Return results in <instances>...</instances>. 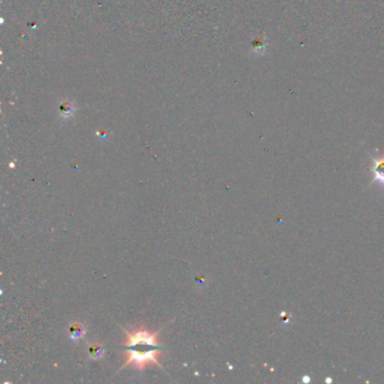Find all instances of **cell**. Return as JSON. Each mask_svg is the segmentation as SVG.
Segmentation results:
<instances>
[{"mask_svg":"<svg viewBox=\"0 0 384 384\" xmlns=\"http://www.w3.org/2000/svg\"><path fill=\"white\" fill-rule=\"evenodd\" d=\"M88 354L93 360H101V358L104 356V348L100 345V344L95 343L93 345L89 346Z\"/></svg>","mask_w":384,"mask_h":384,"instance_id":"5","label":"cell"},{"mask_svg":"<svg viewBox=\"0 0 384 384\" xmlns=\"http://www.w3.org/2000/svg\"><path fill=\"white\" fill-rule=\"evenodd\" d=\"M124 334H125V340L122 343V345L129 347V348L137 346H149L160 348L158 332L149 331L143 325L134 328L133 331L124 330Z\"/></svg>","mask_w":384,"mask_h":384,"instance_id":"2","label":"cell"},{"mask_svg":"<svg viewBox=\"0 0 384 384\" xmlns=\"http://www.w3.org/2000/svg\"><path fill=\"white\" fill-rule=\"evenodd\" d=\"M127 353H129V355H127V358L122 368L131 365L133 368L141 371V369H144L151 364H155L160 368L162 367V364L158 362L159 355L162 353V350L160 348L142 350L132 347V348H127Z\"/></svg>","mask_w":384,"mask_h":384,"instance_id":"1","label":"cell"},{"mask_svg":"<svg viewBox=\"0 0 384 384\" xmlns=\"http://www.w3.org/2000/svg\"><path fill=\"white\" fill-rule=\"evenodd\" d=\"M71 109H72V107H71L70 105H68V104H67V105H63V106H62V107H61V113H62V115H63V116H69V115H71V114H72V111H71Z\"/></svg>","mask_w":384,"mask_h":384,"instance_id":"6","label":"cell"},{"mask_svg":"<svg viewBox=\"0 0 384 384\" xmlns=\"http://www.w3.org/2000/svg\"><path fill=\"white\" fill-rule=\"evenodd\" d=\"M69 332H70V338L74 340V342H78L79 339L83 338V336L86 334V329L83 327L82 323H75L70 327Z\"/></svg>","mask_w":384,"mask_h":384,"instance_id":"4","label":"cell"},{"mask_svg":"<svg viewBox=\"0 0 384 384\" xmlns=\"http://www.w3.org/2000/svg\"><path fill=\"white\" fill-rule=\"evenodd\" d=\"M371 173L373 182L384 187V155H375L372 157Z\"/></svg>","mask_w":384,"mask_h":384,"instance_id":"3","label":"cell"}]
</instances>
